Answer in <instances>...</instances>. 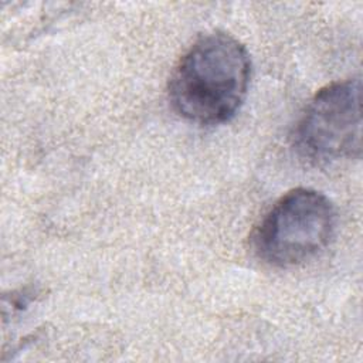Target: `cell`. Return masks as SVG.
<instances>
[{
    "instance_id": "6da1fadb",
    "label": "cell",
    "mask_w": 363,
    "mask_h": 363,
    "mask_svg": "<svg viewBox=\"0 0 363 363\" xmlns=\"http://www.w3.org/2000/svg\"><path fill=\"white\" fill-rule=\"evenodd\" d=\"M251 75L247 48L214 31L197 38L174 67L169 96L174 111L199 125L230 121L245 99Z\"/></svg>"
},
{
    "instance_id": "7a4b0ae2",
    "label": "cell",
    "mask_w": 363,
    "mask_h": 363,
    "mask_svg": "<svg viewBox=\"0 0 363 363\" xmlns=\"http://www.w3.org/2000/svg\"><path fill=\"white\" fill-rule=\"evenodd\" d=\"M332 201L312 189H294L267 211L254 233L258 257L274 267H295L318 257L336 231Z\"/></svg>"
},
{
    "instance_id": "3957f363",
    "label": "cell",
    "mask_w": 363,
    "mask_h": 363,
    "mask_svg": "<svg viewBox=\"0 0 363 363\" xmlns=\"http://www.w3.org/2000/svg\"><path fill=\"white\" fill-rule=\"evenodd\" d=\"M294 146L313 163L360 157L359 78L333 82L315 94L295 126Z\"/></svg>"
}]
</instances>
